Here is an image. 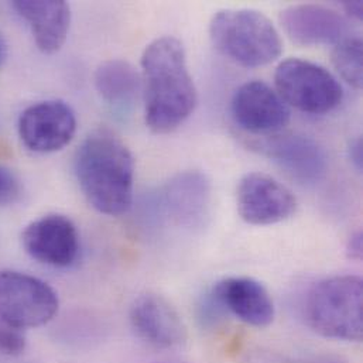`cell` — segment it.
<instances>
[{"instance_id":"13","label":"cell","mask_w":363,"mask_h":363,"mask_svg":"<svg viewBox=\"0 0 363 363\" xmlns=\"http://www.w3.org/2000/svg\"><path fill=\"white\" fill-rule=\"evenodd\" d=\"M289 38L298 45L338 44L348 37V24L337 11L321 4H294L280 13Z\"/></svg>"},{"instance_id":"19","label":"cell","mask_w":363,"mask_h":363,"mask_svg":"<svg viewBox=\"0 0 363 363\" xmlns=\"http://www.w3.org/2000/svg\"><path fill=\"white\" fill-rule=\"evenodd\" d=\"M245 363H348L335 355H306V357H289L274 352H255Z\"/></svg>"},{"instance_id":"11","label":"cell","mask_w":363,"mask_h":363,"mask_svg":"<svg viewBox=\"0 0 363 363\" xmlns=\"http://www.w3.org/2000/svg\"><path fill=\"white\" fill-rule=\"evenodd\" d=\"M256 147L301 184L320 182L327 173L325 150L311 138L301 135L270 136Z\"/></svg>"},{"instance_id":"6","label":"cell","mask_w":363,"mask_h":363,"mask_svg":"<svg viewBox=\"0 0 363 363\" xmlns=\"http://www.w3.org/2000/svg\"><path fill=\"white\" fill-rule=\"evenodd\" d=\"M58 296L45 281L16 270H0V321L21 331L50 323Z\"/></svg>"},{"instance_id":"10","label":"cell","mask_w":363,"mask_h":363,"mask_svg":"<svg viewBox=\"0 0 363 363\" xmlns=\"http://www.w3.org/2000/svg\"><path fill=\"white\" fill-rule=\"evenodd\" d=\"M21 240L34 260L52 267L71 266L79 252V236L74 222L60 213L33 220L24 229Z\"/></svg>"},{"instance_id":"22","label":"cell","mask_w":363,"mask_h":363,"mask_svg":"<svg viewBox=\"0 0 363 363\" xmlns=\"http://www.w3.org/2000/svg\"><path fill=\"white\" fill-rule=\"evenodd\" d=\"M362 232L358 230V232H355V233L350 238V240H348V243H347V255H348L350 259H352V260H355V262H359V260L362 259Z\"/></svg>"},{"instance_id":"7","label":"cell","mask_w":363,"mask_h":363,"mask_svg":"<svg viewBox=\"0 0 363 363\" xmlns=\"http://www.w3.org/2000/svg\"><path fill=\"white\" fill-rule=\"evenodd\" d=\"M77 132L72 108L60 99L43 101L28 106L18 119V136L34 153H54L64 149Z\"/></svg>"},{"instance_id":"24","label":"cell","mask_w":363,"mask_h":363,"mask_svg":"<svg viewBox=\"0 0 363 363\" xmlns=\"http://www.w3.org/2000/svg\"><path fill=\"white\" fill-rule=\"evenodd\" d=\"M344 10L347 11L348 16H351L352 18L357 20H362L363 16V3L361 0H355V1H344L342 3Z\"/></svg>"},{"instance_id":"16","label":"cell","mask_w":363,"mask_h":363,"mask_svg":"<svg viewBox=\"0 0 363 363\" xmlns=\"http://www.w3.org/2000/svg\"><path fill=\"white\" fill-rule=\"evenodd\" d=\"M164 199L176 219L182 223H194L206 213L211 184L199 172H184L166 185Z\"/></svg>"},{"instance_id":"18","label":"cell","mask_w":363,"mask_h":363,"mask_svg":"<svg viewBox=\"0 0 363 363\" xmlns=\"http://www.w3.org/2000/svg\"><path fill=\"white\" fill-rule=\"evenodd\" d=\"M333 65L337 72L355 89L363 85V43L358 35H348L335 44Z\"/></svg>"},{"instance_id":"3","label":"cell","mask_w":363,"mask_h":363,"mask_svg":"<svg viewBox=\"0 0 363 363\" xmlns=\"http://www.w3.org/2000/svg\"><path fill=\"white\" fill-rule=\"evenodd\" d=\"M209 38L222 55L246 68L269 65L283 52L276 26L252 9L219 10L209 23Z\"/></svg>"},{"instance_id":"14","label":"cell","mask_w":363,"mask_h":363,"mask_svg":"<svg viewBox=\"0 0 363 363\" xmlns=\"http://www.w3.org/2000/svg\"><path fill=\"white\" fill-rule=\"evenodd\" d=\"M213 300L242 323L264 328L274 320L276 310L267 289L250 277H226L212 290Z\"/></svg>"},{"instance_id":"17","label":"cell","mask_w":363,"mask_h":363,"mask_svg":"<svg viewBox=\"0 0 363 363\" xmlns=\"http://www.w3.org/2000/svg\"><path fill=\"white\" fill-rule=\"evenodd\" d=\"M95 88L99 96L115 109H128L143 91L142 75L125 60H108L95 71Z\"/></svg>"},{"instance_id":"4","label":"cell","mask_w":363,"mask_h":363,"mask_svg":"<svg viewBox=\"0 0 363 363\" xmlns=\"http://www.w3.org/2000/svg\"><path fill=\"white\" fill-rule=\"evenodd\" d=\"M307 324L318 335L359 342L363 335V283L357 276H334L317 283L306 300Z\"/></svg>"},{"instance_id":"2","label":"cell","mask_w":363,"mask_h":363,"mask_svg":"<svg viewBox=\"0 0 363 363\" xmlns=\"http://www.w3.org/2000/svg\"><path fill=\"white\" fill-rule=\"evenodd\" d=\"M75 176L86 201L109 216L126 213L133 202L135 160L112 133L88 136L75 156Z\"/></svg>"},{"instance_id":"20","label":"cell","mask_w":363,"mask_h":363,"mask_svg":"<svg viewBox=\"0 0 363 363\" xmlns=\"http://www.w3.org/2000/svg\"><path fill=\"white\" fill-rule=\"evenodd\" d=\"M26 348V340L20 331L13 330L1 323L0 325V354L20 355Z\"/></svg>"},{"instance_id":"5","label":"cell","mask_w":363,"mask_h":363,"mask_svg":"<svg viewBox=\"0 0 363 363\" xmlns=\"http://www.w3.org/2000/svg\"><path fill=\"white\" fill-rule=\"evenodd\" d=\"M274 85L287 106L311 115L333 112L344 98L341 84L327 68L301 58L280 62L274 72Z\"/></svg>"},{"instance_id":"8","label":"cell","mask_w":363,"mask_h":363,"mask_svg":"<svg viewBox=\"0 0 363 363\" xmlns=\"http://www.w3.org/2000/svg\"><path fill=\"white\" fill-rule=\"evenodd\" d=\"M236 205L240 218L256 226L284 222L297 211L294 194L263 173H249L239 182Z\"/></svg>"},{"instance_id":"23","label":"cell","mask_w":363,"mask_h":363,"mask_svg":"<svg viewBox=\"0 0 363 363\" xmlns=\"http://www.w3.org/2000/svg\"><path fill=\"white\" fill-rule=\"evenodd\" d=\"M350 159H351L354 167L361 173L363 160L362 140L361 139H357L352 142V145L350 147Z\"/></svg>"},{"instance_id":"9","label":"cell","mask_w":363,"mask_h":363,"mask_svg":"<svg viewBox=\"0 0 363 363\" xmlns=\"http://www.w3.org/2000/svg\"><path fill=\"white\" fill-rule=\"evenodd\" d=\"M235 123L253 135H276L290 122V109L280 95L263 81L240 85L230 101Z\"/></svg>"},{"instance_id":"1","label":"cell","mask_w":363,"mask_h":363,"mask_svg":"<svg viewBox=\"0 0 363 363\" xmlns=\"http://www.w3.org/2000/svg\"><path fill=\"white\" fill-rule=\"evenodd\" d=\"M142 81L145 119L153 133H172L192 115L198 94L179 38L164 35L146 47L142 55Z\"/></svg>"},{"instance_id":"12","label":"cell","mask_w":363,"mask_h":363,"mask_svg":"<svg viewBox=\"0 0 363 363\" xmlns=\"http://www.w3.org/2000/svg\"><path fill=\"white\" fill-rule=\"evenodd\" d=\"M130 323L138 335L156 348L170 350L186 341L180 314L159 294L139 296L130 307Z\"/></svg>"},{"instance_id":"25","label":"cell","mask_w":363,"mask_h":363,"mask_svg":"<svg viewBox=\"0 0 363 363\" xmlns=\"http://www.w3.org/2000/svg\"><path fill=\"white\" fill-rule=\"evenodd\" d=\"M7 57H9V47H7V43H6L4 37L0 34V68L7 61Z\"/></svg>"},{"instance_id":"21","label":"cell","mask_w":363,"mask_h":363,"mask_svg":"<svg viewBox=\"0 0 363 363\" xmlns=\"http://www.w3.org/2000/svg\"><path fill=\"white\" fill-rule=\"evenodd\" d=\"M20 195V184L14 174L0 166V205L11 203Z\"/></svg>"},{"instance_id":"15","label":"cell","mask_w":363,"mask_h":363,"mask_svg":"<svg viewBox=\"0 0 363 363\" xmlns=\"http://www.w3.org/2000/svg\"><path fill=\"white\" fill-rule=\"evenodd\" d=\"M16 11L28 21L34 41L44 54H54L64 45L71 23L69 4L62 0L13 1Z\"/></svg>"}]
</instances>
